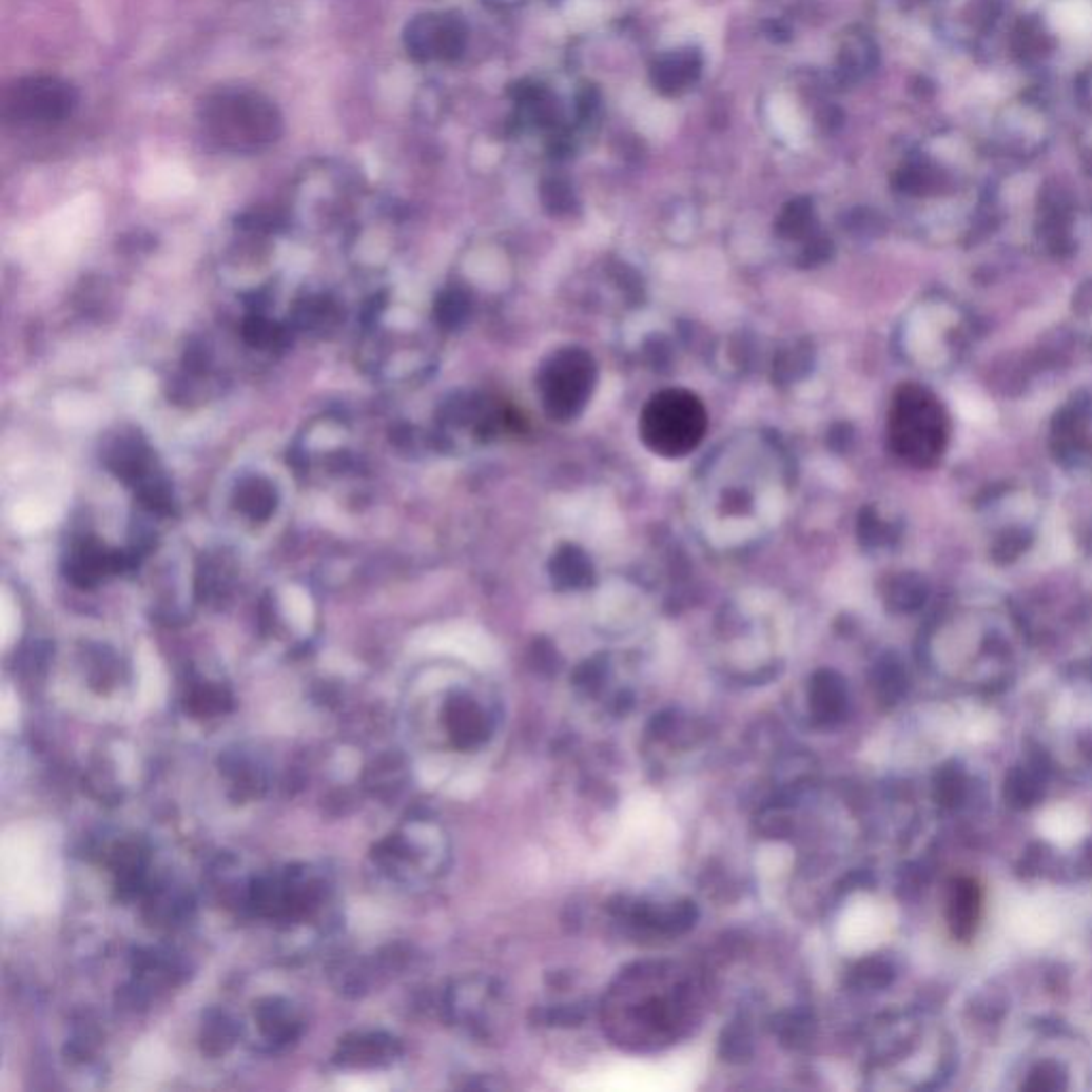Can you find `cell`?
Instances as JSON below:
<instances>
[{"mask_svg":"<svg viewBox=\"0 0 1092 1092\" xmlns=\"http://www.w3.org/2000/svg\"><path fill=\"white\" fill-rule=\"evenodd\" d=\"M700 1012L698 983L668 962H643L621 973L604 1000L610 1037L639 1050L677 1041Z\"/></svg>","mask_w":1092,"mask_h":1092,"instance_id":"cell-1","label":"cell"},{"mask_svg":"<svg viewBox=\"0 0 1092 1092\" xmlns=\"http://www.w3.org/2000/svg\"><path fill=\"white\" fill-rule=\"evenodd\" d=\"M0 860L7 912L16 916L52 912L60 896V866L50 833L35 824L9 828Z\"/></svg>","mask_w":1092,"mask_h":1092,"instance_id":"cell-2","label":"cell"},{"mask_svg":"<svg viewBox=\"0 0 1092 1092\" xmlns=\"http://www.w3.org/2000/svg\"><path fill=\"white\" fill-rule=\"evenodd\" d=\"M203 135L220 150L256 154L280 141L285 118L267 95L248 85H225L199 105Z\"/></svg>","mask_w":1092,"mask_h":1092,"instance_id":"cell-3","label":"cell"},{"mask_svg":"<svg viewBox=\"0 0 1092 1092\" xmlns=\"http://www.w3.org/2000/svg\"><path fill=\"white\" fill-rule=\"evenodd\" d=\"M888 444L912 468H935L950 444V416L941 399L922 385L896 389L888 410Z\"/></svg>","mask_w":1092,"mask_h":1092,"instance_id":"cell-4","label":"cell"},{"mask_svg":"<svg viewBox=\"0 0 1092 1092\" xmlns=\"http://www.w3.org/2000/svg\"><path fill=\"white\" fill-rule=\"evenodd\" d=\"M639 429L649 450L666 460H681L704 440L708 412L691 391L666 389L647 402Z\"/></svg>","mask_w":1092,"mask_h":1092,"instance_id":"cell-5","label":"cell"},{"mask_svg":"<svg viewBox=\"0 0 1092 1092\" xmlns=\"http://www.w3.org/2000/svg\"><path fill=\"white\" fill-rule=\"evenodd\" d=\"M598 383V366L589 350L564 346L542 360L538 393L544 412L558 423L574 421L587 408Z\"/></svg>","mask_w":1092,"mask_h":1092,"instance_id":"cell-6","label":"cell"},{"mask_svg":"<svg viewBox=\"0 0 1092 1092\" xmlns=\"http://www.w3.org/2000/svg\"><path fill=\"white\" fill-rule=\"evenodd\" d=\"M358 199L356 175L337 162L306 169L295 187V214L304 225L329 229L350 218Z\"/></svg>","mask_w":1092,"mask_h":1092,"instance_id":"cell-7","label":"cell"},{"mask_svg":"<svg viewBox=\"0 0 1092 1092\" xmlns=\"http://www.w3.org/2000/svg\"><path fill=\"white\" fill-rule=\"evenodd\" d=\"M77 103V90L66 79L28 75L5 87L3 118L18 126H52L69 120Z\"/></svg>","mask_w":1092,"mask_h":1092,"instance_id":"cell-8","label":"cell"},{"mask_svg":"<svg viewBox=\"0 0 1092 1092\" xmlns=\"http://www.w3.org/2000/svg\"><path fill=\"white\" fill-rule=\"evenodd\" d=\"M468 41V24L454 12L416 14L402 33L404 52L414 64L457 62L466 54Z\"/></svg>","mask_w":1092,"mask_h":1092,"instance_id":"cell-9","label":"cell"},{"mask_svg":"<svg viewBox=\"0 0 1092 1092\" xmlns=\"http://www.w3.org/2000/svg\"><path fill=\"white\" fill-rule=\"evenodd\" d=\"M615 914L627 920L631 927L643 929L656 935H683L694 929L698 922V906L691 900H668V902H651V900H627L623 898Z\"/></svg>","mask_w":1092,"mask_h":1092,"instance_id":"cell-10","label":"cell"},{"mask_svg":"<svg viewBox=\"0 0 1092 1092\" xmlns=\"http://www.w3.org/2000/svg\"><path fill=\"white\" fill-rule=\"evenodd\" d=\"M808 698V715L813 725L817 727H833L839 721H843L850 704L847 683L845 679L835 670H817L806 689Z\"/></svg>","mask_w":1092,"mask_h":1092,"instance_id":"cell-11","label":"cell"},{"mask_svg":"<svg viewBox=\"0 0 1092 1092\" xmlns=\"http://www.w3.org/2000/svg\"><path fill=\"white\" fill-rule=\"evenodd\" d=\"M702 73V56L698 50H677L660 56L651 66V81L658 93L666 97L683 95Z\"/></svg>","mask_w":1092,"mask_h":1092,"instance_id":"cell-12","label":"cell"},{"mask_svg":"<svg viewBox=\"0 0 1092 1092\" xmlns=\"http://www.w3.org/2000/svg\"><path fill=\"white\" fill-rule=\"evenodd\" d=\"M551 583L560 591H581L593 585V564L579 544H562L549 562Z\"/></svg>","mask_w":1092,"mask_h":1092,"instance_id":"cell-13","label":"cell"},{"mask_svg":"<svg viewBox=\"0 0 1092 1092\" xmlns=\"http://www.w3.org/2000/svg\"><path fill=\"white\" fill-rule=\"evenodd\" d=\"M278 493L273 485L262 476H248L239 483L235 491V510L252 525L265 523L276 512Z\"/></svg>","mask_w":1092,"mask_h":1092,"instance_id":"cell-14","label":"cell"},{"mask_svg":"<svg viewBox=\"0 0 1092 1092\" xmlns=\"http://www.w3.org/2000/svg\"><path fill=\"white\" fill-rule=\"evenodd\" d=\"M813 344L808 339H794L785 344L773 360V381L792 385L802 381L813 370Z\"/></svg>","mask_w":1092,"mask_h":1092,"instance_id":"cell-15","label":"cell"},{"mask_svg":"<svg viewBox=\"0 0 1092 1092\" xmlns=\"http://www.w3.org/2000/svg\"><path fill=\"white\" fill-rule=\"evenodd\" d=\"M979 916V890L973 881H958L950 898V924L956 937L969 939Z\"/></svg>","mask_w":1092,"mask_h":1092,"instance_id":"cell-16","label":"cell"},{"mask_svg":"<svg viewBox=\"0 0 1092 1092\" xmlns=\"http://www.w3.org/2000/svg\"><path fill=\"white\" fill-rule=\"evenodd\" d=\"M775 231L785 241H804L815 233V206L808 197H798L785 203L777 216Z\"/></svg>","mask_w":1092,"mask_h":1092,"instance_id":"cell-17","label":"cell"},{"mask_svg":"<svg viewBox=\"0 0 1092 1092\" xmlns=\"http://www.w3.org/2000/svg\"><path fill=\"white\" fill-rule=\"evenodd\" d=\"M472 295L466 289L450 287L435 299L433 314L442 329H460L472 316Z\"/></svg>","mask_w":1092,"mask_h":1092,"instance_id":"cell-18","label":"cell"},{"mask_svg":"<svg viewBox=\"0 0 1092 1092\" xmlns=\"http://www.w3.org/2000/svg\"><path fill=\"white\" fill-rule=\"evenodd\" d=\"M540 201L551 216H568L577 210V195L562 177H549L540 184Z\"/></svg>","mask_w":1092,"mask_h":1092,"instance_id":"cell-19","label":"cell"},{"mask_svg":"<svg viewBox=\"0 0 1092 1092\" xmlns=\"http://www.w3.org/2000/svg\"><path fill=\"white\" fill-rule=\"evenodd\" d=\"M754 1054V1037L747 1022H733L723 1031L721 1056L730 1062H743Z\"/></svg>","mask_w":1092,"mask_h":1092,"instance_id":"cell-20","label":"cell"},{"mask_svg":"<svg viewBox=\"0 0 1092 1092\" xmlns=\"http://www.w3.org/2000/svg\"><path fill=\"white\" fill-rule=\"evenodd\" d=\"M608 660L604 656H596V658H589L585 660L577 670H574V685L585 694V696H600L606 687V681H608Z\"/></svg>","mask_w":1092,"mask_h":1092,"instance_id":"cell-21","label":"cell"},{"mask_svg":"<svg viewBox=\"0 0 1092 1092\" xmlns=\"http://www.w3.org/2000/svg\"><path fill=\"white\" fill-rule=\"evenodd\" d=\"M775 1022H777L775 1031L789 1046L806 1044L811 1029H813V1020L806 1012H787V1014H781Z\"/></svg>","mask_w":1092,"mask_h":1092,"instance_id":"cell-22","label":"cell"},{"mask_svg":"<svg viewBox=\"0 0 1092 1092\" xmlns=\"http://www.w3.org/2000/svg\"><path fill=\"white\" fill-rule=\"evenodd\" d=\"M831 256H833V241L815 231L808 239H804V248L798 256V262H800V267H819V265H824Z\"/></svg>","mask_w":1092,"mask_h":1092,"instance_id":"cell-23","label":"cell"},{"mask_svg":"<svg viewBox=\"0 0 1092 1092\" xmlns=\"http://www.w3.org/2000/svg\"><path fill=\"white\" fill-rule=\"evenodd\" d=\"M587 1018V1010L583 1003H572V1006H553V1008H546L542 1010L540 1014V1020L544 1025H553V1027H574L579 1022H583Z\"/></svg>","mask_w":1092,"mask_h":1092,"instance_id":"cell-24","label":"cell"},{"mask_svg":"<svg viewBox=\"0 0 1092 1092\" xmlns=\"http://www.w3.org/2000/svg\"><path fill=\"white\" fill-rule=\"evenodd\" d=\"M892 971L881 960H866L854 971V983L864 988H881L890 981Z\"/></svg>","mask_w":1092,"mask_h":1092,"instance_id":"cell-25","label":"cell"},{"mask_svg":"<svg viewBox=\"0 0 1092 1092\" xmlns=\"http://www.w3.org/2000/svg\"><path fill=\"white\" fill-rule=\"evenodd\" d=\"M900 683H902V677L894 666H883L877 675V689H879V696L885 700H894L900 696Z\"/></svg>","mask_w":1092,"mask_h":1092,"instance_id":"cell-26","label":"cell"},{"mask_svg":"<svg viewBox=\"0 0 1092 1092\" xmlns=\"http://www.w3.org/2000/svg\"><path fill=\"white\" fill-rule=\"evenodd\" d=\"M162 1058H164L162 1050H160L158 1046H152V1044H150V1046H143V1048L137 1052L135 1062H137V1067H139V1071H141V1073H145V1075H154V1073H160V1069H162Z\"/></svg>","mask_w":1092,"mask_h":1092,"instance_id":"cell-27","label":"cell"},{"mask_svg":"<svg viewBox=\"0 0 1092 1092\" xmlns=\"http://www.w3.org/2000/svg\"><path fill=\"white\" fill-rule=\"evenodd\" d=\"M598 105H600V97H598V93H596V87H587L585 93H581V95H579V105H577V110H579V118H581V120H589V118L596 114Z\"/></svg>","mask_w":1092,"mask_h":1092,"instance_id":"cell-28","label":"cell"},{"mask_svg":"<svg viewBox=\"0 0 1092 1092\" xmlns=\"http://www.w3.org/2000/svg\"><path fill=\"white\" fill-rule=\"evenodd\" d=\"M16 717H18V702L14 698H9V691H7L5 700H3V725L9 727L16 721Z\"/></svg>","mask_w":1092,"mask_h":1092,"instance_id":"cell-29","label":"cell"}]
</instances>
